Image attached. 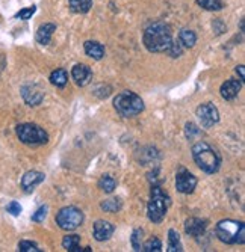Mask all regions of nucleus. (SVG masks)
Instances as JSON below:
<instances>
[{
  "label": "nucleus",
  "instance_id": "15",
  "mask_svg": "<svg viewBox=\"0 0 245 252\" xmlns=\"http://www.w3.org/2000/svg\"><path fill=\"white\" fill-rule=\"evenodd\" d=\"M241 91V80H236V79H230L227 80L226 83L221 85V97L224 100H233Z\"/></svg>",
  "mask_w": 245,
  "mask_h": 252
},
{
  "label": "nucleus",
  "instance_id": "20",
  "mask_svg": "<svg viewBox=\"0 0 245 252\" xmlns=\"http://www.w3.org/2000/svg\"><path fill=\"white\" fill-rule=\"evenodd\" d=\"M62 246L69 252H79L80 251V237L73 234V236H65L62 240Z\"/></svg>",
  "mask_w": 245,
  "mask_h": 252
},
{
  "label": "nucleus",
  "instance_id": "8",
  "mask_svg": "<svg viewBox=\"0 0 245 252\" xmlns=\"http://www.w3.org/2000/svg\"><path fill=\"white\" fill-rule=\"evenodd\" d=\"M197 118L205 128H210L219 121V112L212 103H205L197 107Z\"/></svg>",
  "mask_w": 245,
  "mask_h": 252
},
{
  "label": "nucleus",
  "instance_id": "12",
  "mask_svg": "<svg viewBox=\"0 0 245 252\" xmlns=\"http://www.w3.org/2000/svg\"><path fill=\"white\" fill-rule=\"evenodd\" d=\"M44 174L42 172H38V171H29L23 175L21 178V188L25 189V192H32L38 185L44 181Z\"/></svg>",
  "mask_w": 245,
  "mask_h": 252
},
{
  "label": "nucleus",
  "instance_id": "5",
  "mask_svg": "<svg viewBox=\"0 0 245 252\" xmlns=\"http://www.w3.org/2000/svg\"><path fill=\"white\" fill-rule=\"evenodd\" d=\"M168 204H170L168 195L159 186H153L151 188V198H150L148 209H147L148 219L154 223H161L167 215Z\"/></svg>",
  "mask_w": 245,
  "mask_h": 252
},
{
  "label": "nucleus",
  "instance_id": "22",
  "mask_svg": "<svg viewBox=\"0 0 245 252\" xmlns=\"http://www.w3.org/2000/svg\"><path fill=\"white\" fill-rule=\"evenodd\" d=\"M50 82H52V85H55L58 88H64L67 85V82H69V76H67V71L62 70V68H59V70L53 71L50 74Z\"/></svg>",
  "mask_w": 245,
  "mask_h": 252
},
{
  "label": "nucleus",
  "instance_id": "11",
  "mask_svg": "<svg viewBox=\"0 0 245 252\" xmlns=\"http://www.w3.org/2000/svg\"><path fill=\"white\" fill-rule=\"evenodd\" d=\"M71 76H73V79L76 80V83L79 86H86L88 83H90L91 77H93V71H91V68L88 66V65L77 63V65L73 66Z\"/></svg>",
  "mask_w": 245,
  "mask_h": 252
},
{
  "label": "nucleus",
  "instance_id": "30",
  "mask_svg": "<svg viewBox=\"0 0 245 252\" xmlns=\"http://www.w3.org/2000/svg\"><path fill=\"white\" fill-rule=\"evenodd\" d=\"M35 11H36L35 6H29V8H25V9H21L20 12H17L15 17L20 18V20H29L35 14Z\"/></svg>",
  "mask_w": 245,
  "mask_h": 252
},
{
  "label": "nucleus",
  "instance_id": "17",
  "mask_svg": "<svg viewBox=\"0 0 245 252\" xmlns=\"http://www.w3.org/2000/svg\"><path fill=\"white\" fill-rule=\"evenodd\" d=\"M83 47H85V53L90 58L96 59V61H100L105 56L103 45L100 42H97V41H86Z\"/></svg>",
  "mask_w": 245,
  "mask_h": 252
},
{
  "label": "nucleus",
  "instance_id": "4",
  "mask_svg": "<svg viewBox=\"0 0 245 252\" xmlns=\"http://www.w3.org/2000/svg\"><path fill=\"white\" fill-rule=\"evenodd\" d=\"M114 107L124 118L137 117L144 110V101L132 91H123L114 100Z\"/></svg>",
  "mask_w": 245,
  "mask_h": 252
},
{
  "label": "nucleus",
  "instance_id": "24",
  "mask_svg": "<svg viewBox=\"0 0 245 252\" xmlns=\"http://www.w3.org/2000/svg\"><path fill=\"white\" fill-rule=\"evenodd\" d=\"M100 207H102V210H105V212H107V213H115V212H118V210L121 209V202H120V199H117V198L106 199V201L102 202Z\"/></svg>",
  "mask_w": 245,
  "mask_h": 252
},
{
  "label": "nucleus",
  "instance_id": "19",
  "mask_svg": "<svg viewBox=\"0 0 245 252\" xmlns=\"http://www.w3.org/2000/svg\"><path fill=\"white\" fill-rule=\"evenodd\" d=\"M170 252H177V251H183V246H182V242H180V236L177 231L174 230H170L168 231V249Z\"/></svg>",
  "mask_w": 245,
  "mask_h": 252
},
{
  "label": "nucleus",
  "instance_id": "33",
  "mask_svg": "<svg viewBox=\"0 0 245 252\" xmlns=\"http://www.w3.org/2000/svg\"><path fill=\"white\" fill-rule=\"evenodd\" d=\"M46 215H47V207L44 205V207H39V209L32 215V220H34V222H42L44 218H46Z\"/></svg>",
  "mask_w": 245,
  "mask_h": 252
},
{
  "label": "nucleus",
  "instance_id": "7",
  "mask_svg": "<svg viewBox=\"0 0 245 252\" xmlns=\"http://www.w3.org/2000/svg\"><path fill=\"white\" fill-rule=\"evenodd\" d=\"M83 222V213L77 207H64L56 215V223L65 231H74Z\"/></svg>",
  "mask_w": 245,
  "mask_h": 252
},
{
  "label": "nucleus",
  "instance_id": "31",
  "mask_svg": "<svg viewBox=\"0 0 245 252\" xmlns=\"http://www.w3.org/2000/svg\"><path fill=\"white\" fill-rule=\"evenodd\" d=\"M185 131H186V136H188V139H189V141H192L195 136H200L198 127H197L195 124H192V123H188V124L185 126Z\"/></svg>",
  "mask_w": 245,
  "mask_h": 252
},
{
  "label": "nucleus",
  "instance_id": "3",
  "mask_svg": "<svg viewBox=\"0 0 245 252\" xmlns=\"http://www.w3.org/2000/svg\"><path fill=\"white\" fill-rule=\"evenodd\" d=\"M216 237L227 245H242L245 242V225L233 219H224L216 223Z\"/></svg>",
  "mask_w": 245,
  "mask_h": 252
},
{
  "label": "nucleus",
  "instance_id": "10",
  "mask_svg": "<svg viewBox=\"0 0 245 252\" xmlns=\"http://www.w3.org/2000/svg\"><path fill=\"white\" fill-rule=\"evenodd\" d=\"M21 97H23V100L29 106H38L44 98V93L36 85L28 83V85H25L23 88H21Z\"/></svg>",
  "mask_w": 245,
  "mask_h": 252
},
{
  "label": "nucleus",
  "instance_id": "16",
  "mask_svg": "<svg viewBox=\"0 0 245 252\" xmlns=\"http://www.w3.org/2000/svg\"><path fill=\"white\" fill-rule=\"evenodd\" d=\"M55 31H56V26L53 25V23H46V25L39 26L38 31H36V41L41 45H47L50 42Z\"/></svg>",
  "mask_w": 245,
  "mask_h": 252
},
{
  "label": "nucleus",
  "instance_id": "6",
  "mask_svg": "<svg viewBox=\"0 0 245 252\" xmlns=\"http://www.w3.org/2000/svg\"><path fill=\"white\" fill-rule=\"evenodd\" d=\"M18 139L31 147H36V145H44L49 141V134L44 131V128H41L36 124H31V123H25L20 124L15 128Z\"/></svg>",
  "mask_w": 245,
  "mask_h": 252
},
{
  "label": "nucleus",
  "instance_id": "29",
  "mask_svg": "<svg viewBox=\"0 0 245 252\" xmlns=\"http://www.w3.org/2000/svg\"><path fill=\"white\" fill-rule=\"evenodd\" d=\"M170 53L171 58H179L182 53H183V49H182V44L180 42H177V41H173L171 45H170V49L167 50Z\"/></svg>",
  "mask_w": 245,
  "mask_h": 252
},
{
  "label": "nucleus",
  "instance_id": "25",
  "mask_svg": "<svg viewBox=\"0 0 245 252\" xmlns=\"http://www.w3.org/2000/svg\"><path fill=\"white\" fill-rule=\"evenodd\" d=\"M141 251H144V252H159V251H162V242L158 237H151L150 240H147L142 245Z\"/></svg>",
  "mask_w": 245,
  "mask_h": 252
},
{
  "label": "nucleus",
  "instance_id": "1",
  "mask_svg": "<svg viewBox=\"0 0 245 252\" xmlns=\"http://www.w3.org/2000/svg\"><path fill=\"white\" fill-rule=\"evenodd\" d=\"M144 45L147 47L148 52L151 53H162L170 49V45L173 42V33L171 28L167 23L158 21L150 25L142 36Z\"/></svg>",
  "mask_w": 245,
  "mask_h": 252
},
{
  "label": "nucleus",
  "instance_id": "28",
  "mask_svg": "<svg viewBox=\"0 0 245 252\" xmlns=\"http://www.w3.org/2000/svg\"><path fill=\"white\" fill-rule=\"evenodd\" d=\"M18 251L20 252H39L41 249L34 243V242H28V240H23L18 243Z\"/></svg>",
  "mask_w": 245,
  "mask_h": 252
},
{
  "label": "nucleus",
  "instance_id": "23",
  "mask_svg": "<svg viewBox=\"0 0 245 252\" xmlns=\"http://www.w3.org/2000/svg\"><path fill=\"white\" fill-rule=\"evenodd\" d=\"M99 188L106 192V193H110V192H114L115 188H117V181L110 177V175H103L99 181Z\"/></svg>",
  "mask_w": 245,
  "mask_h": 252
},
{
  "label": "nucleus",
  "instance_id": "27",
  "mask_svg": "<svg viewBox=\"0 0 245 252\" xmlns=\"http://www.w3.org/2000/svg\"><path fill=\"white\" fill-rule=\"evenodd\" d=\"M142 234H144V231L141 228L135 230L132 234V246L135 251H141V248H142Z\"/></svg>",
  "mask_w": 245,
  "mask_h": 252
},
{
  "label": "nucleus",
  "instance_id": "34",
  "mask_svg": "<svg viewBox=\"0 0 245 252\" xmlns=\"http://www.w3.org/2000/svg\"><path fill=\"white\" fill-rule=\"evenodd\" d=\"M236 73L239 74V80H241V82H244V79H245V74H244V65L236 66Z\"/></svg>",
  "mask_w": 245,
  "mask_h": 252
},
{
  "label": "nucleus",
  "instance_id": "13",
  "mask_svg": "<svg viewBox=\"0 0 245 252\" xmlns=\"http://www.w3.org/2000/svg\"><path fill=\"white\" fill-rule=\"evenodd\" d=\"M206 226H208V222L205 219L191 218L185 222V231H186V234H189L192 237H200L205 234Z\"/></svg>",
  "mask_w": 245,
  "mask_h": 252
},
{
  "label": "nucleus",
  "instance_id": "32",
  "mask_svg": "<svg viewBox=\"0 0 245 252\" xmlns=\"http://www.w3.org/2000/svg\"><path fill=\"white\" fill-rule=\"evenodd\" d=\"M6 212L11 213L12 216H18L21 213V205L17 202V201H11L8 205H6Z\"/></svg>",
  "mask_w": 245,
  "mask_h": 252
},
{
  "label": "nucleus",
  "instance_id": "14",
  "mask_svg": "<svg viewBox=\"0 0 245 252\" xmlns=\"http://www.w3.org/2000/svg\"><path fill=\"white\" fill-rule=\"evenodd\" d=\"M114 234V225L107 220H97L94 223V239L97 242H105Z\"/></svg>",
  "mask_w": 245,
  "mask_h": 252
},
{
  "label": "nucleus",
  "instance_id": "2",
  "mask_svg": "<svg viewBox=\"0 0 245 252\" xmlns=\"http://www.w3.org/2000/svg\"><path fill=\"white\" fill-rule=\"evenodd\" d=\"M192 157L197 166L206 174H215L221 166L219 154L206 142H197L192 147Z\"/></svg>",
  "mask_w": 245,
  "mask_h": 252
},
{
  "label": "nucleus",
  "instance_id": "18",
  "mask_svg": "<svg viewBox=\"0 0 245 252\" xmlns=\"http://www.w3.org/2000/svg\"><path fill=\"white\" fill-rule=\"evenodd\" d=\"M93 6V0H70V8L76 14H86Z\"/></svg>",
  "mask_w": 245,
  "mask_h": 252
},
{
  "label": "nucleus",
  "instance_id": "9",
  "mask_svg": "<svg viewBox=\"0 0 245 252\" xmlns=\"http://www.w3.org/2000/svg\"><path fill=\"white\" fill-rule=\"evenodd\" d=\"M197 186V177L194 174H191L188 169L182 168L179 169V172H177L175 175V188L177 190H179L180 193H192L194 189Z\"/></svg>",
  "mask_w": 245,
  "mask_h": 252
},
{
  "label": "nucleus",
  "instance_id": "26",
  "mask_svg": "<svg viewBox=\"0 0 245 252\" xmlns=\"http://www.w3.org/2000/svg\"><path fill=\"white\" fill-rule=\"evenodd\" d=\"M197 5L202 6L206 11H219V9H222L221 0H197Z\"/></svg>",
  "mask_w": 245,
  "mask_h": 252
},
{
  "label": "nucleus",
  "instance_id": "21",
  "mask_svg": "<svg viewBox=\"0 0 245 252\" xmlns=\"http://www.w3.org/2000/svg\"><path fill=\"white\" fill-rule=\"evenodd\" d=\"M179 42L182 45H185V47L191 49V47H194L195 42H197V35L192 31H189V29H183L179 33Z\"/></svg>",
  "mask_w": 245,
  "mask_h": 252
}]
</instances>
